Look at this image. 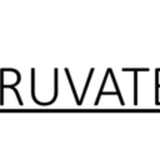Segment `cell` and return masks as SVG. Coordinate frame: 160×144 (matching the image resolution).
Wrapping results in <instances>:
<instances>
[{
	"label": "cell",
	"instance_id": "cell-1",
	"mask_svg": "<svg viewBox=\"0 0 160 144\" xmlns=\"http://www.w3.org/2000/svg\"><path fill=\"white\" fill-rule=\"evenodd\" d=\"M109 75H110V68L106 69V73H105V75H104L101 86H100V89H99V93H98V96H96V100H95V105L99 104V100H100V98H101V95H102V93H104V86H105V84H106V80H108V76H109Z\"/></svg>",
	"mask_w": 160,
	"mask_h": 144
},
{
	"label": "cell",
	"instance_id": "cell-2",
	"mask_svg": "<svg viewBox=\"0 0 160 144\" xmlns=\"http://www.w3.org/2000/svg\"><path fill=\"white\" fill-rule=\"evenodd\" d=\"M65 73H66V78H68V80H69V84L71 85L72 94H74V96H75V99H76V104L80 105V98H79L78 94H76V90H75V86H74V83H72V78H71V75H70V73H69V69H65Z\"/></svg>",
	"mask_w": 160,
	"mask_h": 144
},
{
	"label": "cell",
	"instance_id": "cell-3",
	"mask_svg": "<svg viewBox=\"0 0 160 144\" xmlns=\"http://www.w3.org/2000/svg\"><path fill=\"white\" fill-rule=\"evenodd\" d=\"M110 76H111V79H112V84H114V86H115V93H116V95L119 96L121 105H124V100H122V96H121V94H120L119 85H118V81H116V79H115V75H114V73H112V69H110Z\"/></svg>",
	"mask_w": 160,
	"mask_h": 144
},
{
	"label": "cell",
	"instance_id": "cell-4",
	"mask_svg": "<svg viewBox=\"0 0 160 144\" xmlns=\"http://www.w3.org/2000/svg\"><path fill=\"white\" fill-rule=\"evenodd\" d=\"M94 68L92 69H90V73H89V75H88V79H86V83H85V86H84V90H82V94H81V96H80V105L82 104V99H84V96H85V93H86V89H88V86H89V84H90V81H91V76H92V74H94Z\"/></svg>",
	"mask_w": 160,
	"mask_h": 144
},
{
	"label": "cell",
	"instance_id": "cell-5",
	"mask_svg": "<svg viewBox=\"0 0 160 144\" xmlns=\"http://www.w3.org/2000/svg\"><path fill=\"white\" fill-rule=\"evenodd\" d=\"M138 73L139 70H134V104H138Z\"/></svg>",
	"mask_w": 160,
	"mask_h": 144
}]
</instances>
